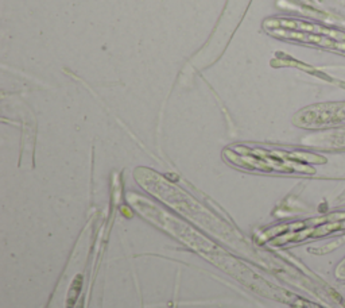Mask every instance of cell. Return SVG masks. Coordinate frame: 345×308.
Returning a JSON list of instances; mask_svg holds the SVG:
<instances>
[{"label":"cell","instance_id":"1","mask_svg":"<svg viewBox=\"0 0 345 308\" xmlns=\"http://www.w3.org/2000/svg\"><path fill=\"white\" fill-rule=\"evenodd\" d=\"M272 35L282 38H292L301 42H309V43H316V45L324 46V48H332V49L344 50L345 52V42H336L330 39V38L321 37V35H314V34L301 33V31H293V30H284V29H275L268 31Z\"/></svg>","mask_w":345,"mask_h":308},{"label":"cell","instance_id":"2","mask_svg":"<svg viewBox=\"0 0 345 308\" xmlns=\"http://www.w3.org/2000/svg\"><path fill=\"white\" fill-rule=\"evenodd\" d=\"M266 27L270 26V27H286V29L292 30H301V31H305V33H321V34H328V35H332V37L337 38V39H342L345 41V34L340 33V31H336V30L326 29L324 26L318 25H312V23H305V22H298V21H270L266 22Z\"/></svg>","mask_w":345,"mask_h":308}]
</instances>
